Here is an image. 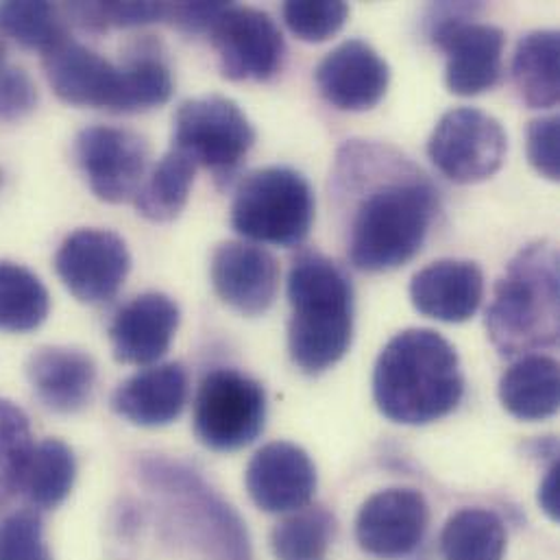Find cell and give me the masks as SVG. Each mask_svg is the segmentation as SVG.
Masks as SVG:
<instances>
[{"label":"cell","mask_w":560,"mask_h":560,"mask_svg":"<svg viewBox=\"0 0 560 560\" xmlns=\"http://www.w3.org/2000/svg\"><path fill=\"white\" fill-rule=\"evenodd\" d=\"M465 377L456 349L434 329H406L388 340L373 371L380 412L401 425H428L456 410Z\"/></svg>","instance_id":"6da1fadb"},{"label":"cell","mask_w":560,"mask_h":560,"mask_svg":"<svg viewBox=\"0 0 560 560\" xmlns=\"http://www.w3.org/2000/svg\"><path fill=\"white\" fill-rule=\"evenodd\" d=\"M288 349L292 362L310 375L331 369L351 347L353 285L327 256L303 252L288 273Z\"/></svg>","instance_id":"7a4b0ae2"},{"label":"cell","mask_w":560,"mask_h":560,"mask_svg":"<svg viewBox=\"0 0 560 560\" xmlns=\"http://www.w3.org/2000/svg\"><path fill=\"white\" fill-rule=\"evenodd\" d=\"M439 208V190L421 173L375 186L351 219L347 243L351 265L366 273L408 265L421 252Z\"/></svg>","instance_id":"3957f363"},{"label":"cell","mask_w":560,"mask_h":560,"mask_svg":"<svg viewBox=\"0 0 560 560\" xmlns=\"http://www.w3.org/2000/svg\"><path fill=\"white\" fill-rule=\"evenodd\" d=\"M559 252L552 243L524 247L495 283L487 310L491 342L502 355H520L559 340Z\"/></svg>","instance_id":"277c9868"},{"label":"cell","mask_w":560,"mask_h":560,"mask_svg":"<svg viewBox=\"0 0 560 560\" xmlns=\"http://www.w3.org/2000/svg\"><path fill=\"white\" fill-rule=\"evenodd\" d=\"M140 482L158 498L168 526L208 559L252 560L245 524L199 474L166 458H144Z\"/></svg>","instance_id":"5b68a950"},{"label":"cell","mask_w":560,"mask_h":560,"mask_svg":"<svg viewBox=\"0 0 560 560\" xmlns=\"http://www.w3.org/2000/svg\"><path fill=\"white\" fill-rule=\"evenodd\" d=\"M314 223V192L310 182L285 166L252 173L236 190L232 228L249 241L296 247Z\"/></svg>","instance_id":"8992f818"},{"label":"cell","mask_w":560,"mask_h":560,"mask_svg":"<svg viewBox=\"0 0 560 560\" xmlns=\"http://www.w3.org/2000/svg\"><path fill=\"white\" fill-rule=\"evenodd\" d=\"M256 144V129L236 101L221 94L188 98L173 120V149L228 186Z\"/></svg>","instance_id":"52a82bcc"},{"label":"cell","mask_w":560,"mask_h":560,"mask_svg":"<svg viewBox=\"0 0 560 560\" xmlns=\"http://www.w3.org/2000/svg\"><path fill=\"white\" fill-rule=\"evenodd\" d=\"M469 7H436L430 24L432 44L445 52V83L456 96H478L493 90L504 72L506 33L500 26L465 15Z\"/></svg>","instance_id":"ba28073f"},{"label":"cell","mask_w":560,"mask_h":560,"mask_svg":"<svg viewBox=\"0 0 560 560\" xmlns=\"http://www.w3.org/2000/svg\"><path fill=\"white\" fill-rule=\"evenodd\" d=\"M267 423V393L254 377L217 369L208 373L195 399L197 439L214 452L252 445Z\"/></svg>","instance_id":"9c48e42d"},{"label":"cell","mask_w":560,"mask_h":560,"mask_svg":"<svg viewBox=\"0 0 560 560\" xmlns=\"http://www.w3.org/2000/svg\"><path fill=\"white\" fill-rule=\"evenodd\" d=\"M509 151V136L498 118L478 107L443 114L428 140L436 171L454 184H478L493 177Z\"/></svg>","instance_id":"30bf717a"},{"label":"cell","mask_w":560,"mask_h":560,"mask_svg":"<svg viewBox=\"0 0 560 560\" xmlns=\"http://www.w3.org/2000/svg\"><path fill=\"white\" fill-rule=\"evenodd\" d=\"M147 140L125 127H85L74 140L77 164L94 192L105 203L133 201L147 179Z\"/></svg>","instance_id":"8fae6325"},{"label":"cell","mask_w":560,"mask_h":560,"mask_svg":"<svg viewBox=\"0 0 560 560\" xmlns=\"http://www.w3.org/2000/svg\"><path fill=\"white\" fill-rule=\"evenodd\" d=\"M208 35L223 74L232 81H269L283 66V35L262 9L228 2Z\"/></svg>","instance_id":"7c38bea8"},{"label":"cell","mask_w":560,"mask_h":560,"mask_svg":"<svg viewBox=\"0 0 560 560\" xmlns=\"http://www.w3.org/2000/svg\"><path fill=\"white\" fill-rule=\"evenodd\" d=\"M55 271L81 303H103L122 288L131 271V254L118 234L85 228L61 243Z\"/></svg>","instance_id":"4fadbf2b"},{"label":"cell","mask_w":560,"mask_h":560,"mask_svg":"<svg viewBox=\"0 0 560 560\" xmlns=\"http://www.w3.org/2000/svg\"><path fill=\"white\" fill-rule=\"evenodd\" d=\"M320 96L340 112L373 109L388 90L390 68L364 39H345L314 70Z\"/></svg>","instance_id":"5bb4252c"},{"label":"cell","mask_w":560,"mask_h":560,"mask_svg":"<svg viewBox=\"0 0 560 560\" xmlns=\"http://www.w3.org/2000/svg\"><path fill=\"white\" fill-rule=\"evenodd\" d=\"M430 511L415 489H386L371 495L355 522V537L364 552L377 559H401L423 539Z\"/></svg>","instance_id":"9a60e30c"},{"label":"cell","mask_w":560,"mask_h":560,"mask_svg":"<svg viewBox=\"0 0 560 560\" xmlns=\"http://www.w3.org/2000/svg\"><path fill=\"white\" fill-rule=\"evenodd\" d=\"M44 72L52 92L63 103L118 114L122 90L120 66L96 50L68 37L44 55Z\"/></svg>","instance_id":"2e32d148"},{"label":"cell","mask_w":560,"mask_h":560,"mask_svg":"<svg viewBox=\"0 0 560 560\" xmlns=\"http://www.w3.org/2000/svg\"><path fill=\"white\" fill-rule=\"evenodd\" d=\"M247 491L267 513H294L310 504L316 491V469L294 443L265 445L247 467Z\"/></svg>","instance_id":"e0dca14e"},{"label":"cell","mask_w":560,"mask_h":560,"mask_svg":"<svg viewBox=\"0 0 560 560\" xmlns=\"http://www.w3.org/2000/svg\"><path fill=\"white\" fill-rule=\"evenodd\" d=\"M217 294L234 310L265 314L280 288V265L271 252L252 243H223L210 265Z\"/></svg>","instance_id":"ac0fdd59"},{"label":"cell","mask_w":560,"mask_h":560,"mask_svg":"<svg viewBox=\"0 0 560 560\" xmlns=\"http://www.w3.org/2000/svg\"><path fill=\"white\" fill-rule=\"evenodd\" d=\"M179 327V305L162 292H144L118 310L109 325L114 358L149 366L166 355Z\"/></svg>","instance_id":"d6986e66"},{"label":"cell","mask_w":560,"mask_h":560,"mask_svg":"<svg viewBox=\"0 0 560 560\" xmlns=\"http://www.w3.org/2000/svg\"><path fill=\"white\" fill-rule=\"evenodd\" d=\"M485 296V276L469 260H439L415 273L410 301L423 316L443 323L469 320Z\"/></svg>","instance_id":"ffe728a7"},{"label":"cell","mask_w":560,"mask_h":560,"mask_svg":"<svg viewBox=\"0 0 560 560\" xmlns=\"http://www.w3.org/2000/svg\"><path fill=\"white\" fill-rule=\"evenodd\" d=\"M186 401V369L182 364H158L125 380L112 397V408L133 425L162 428L179 419Z\"/></svg>","instance_id":"44dd1931"},{"label":"cell","mask_w":560,"mask_h":560,"mask_svg":"<svg viewBox=\"0 0 560 560\" xmlns=\"http://www.w3.org/2000/svg\"><path fill=\"white\" fill-rule=\"evenodd\" d=\"M26 375L37 399L48 410L72 415L81 410L94 393L96 364L79 349L44 347L28 358Z\"/></svg>","instance_id":"7402d4cb"},{"label":"cell","mask_w":560,"mask_h":560,"mask_svg":"<svg viewBox=\"0 0 560 560\" xmlns=\"http://www.w3.org/2000/svg\"><path fill=\"white\" fill-rule=\"evenodd\" d=\"M502 406L522 421H544L559 412V362L530 353L517 360L500 380Z\"/></svg>","instance_id":"603a6c76"},{"label":"cell","mask_w":560,"mask_h":560,"mask_svg":"<svg viewBox=\"0 0 560 560\" xmlns=\"http://www.w3.org/2000/svg\"><path fill=\"white\" fill-rule=\"evenodd\" d=\"M513 81L528 107L552 109L559 105V31H533L520 39L513 57Z\"/></svg>","instance_id":"cb8c5ba5"},{"label":"cell","mask_w":560,"mask_h":560,"mask_svg":"<svg viewBox=\"0 0 560 560\" xmlns=\"http://www.w3.org/2000/svg\"><path fill=\"white\" fill-rule=\"evenodd\" d=\"M195 173V162L171 149L140 186L133 199L138 214L151 223L175 221L190 199Z\"/></svg>","instance_id":"d4e9b609"},{"label":"cell","mask_w":560,"mask_h":560,"mask_svg":"<svg viewBox=\"0 0 560 560\" xmlns=\"http://www.w3.org/2000/svg\"><path fill=\"white\" fill-rule=\"evenodd\" d=\"M445 560H502L506 552L504 522L487 509H463L441 535Z\"/></svg>","instance_id":"484cf974"},{"label":"cell","mask_w":560,"mask_h":560,"mask_svg":"<svg viewBox=\"0 0 560 560\" xmlns=\"http://www.w3.org/2000/svg\"><path fill=\"white\" fill-rule=\"evenodd\" d=\"M48 312L50 296L42 280L22 265L0 262V331L37 329Z\"/></svg>","instance_id":"4316f807"},{"label":"cell","mask_w":560,"mask_h":560,"mask_svg":"<svg viewBox=\"0 0 560 560\" xmlns=\"http://www.w3.org/2000/svg\"><path fill=\"white\" fill-rule=\"evenodd\" d=\"M122 90L118 114H136L162 107L175 92V79L166 59L155 50L140 46L120 66Z\"/></svg>","instance_id":"83f0119b"},{"label":"cell","mask_w":560,"mask_h":560,"mask_svg":"<svg viewBox=\"0 0 560 560\" xmlns=\"http://www.w3.org/2000/svg\"><path fill=\"white\" fill-rule=\"evenodd\" d=\"M74 478L77 460L72 450L57 439H46L33 450L22 491L33 506L55 509L70 495Z\"/></svg>","instance_id":"f1b7e54d"},{"label":"cell","mask_w":560,"mask_h":560,"mask_svg":"<svg viewBox=\"0 0 560 560\" xmlns=\"http://www.w3.org/2000/svg\"><path fill=\"white\" fill-rule=\"evenodd\" d=\"M66 20L63 9L50 2H0V35L44 55L68 39Z\"/></svg>","instance_id":"f546056e"},{"label":"cell","mask_w":560,"mask_h":560,"mask_svg":"<svg viewBox=\"0 0 560 560\" xmlns=\"http://www.w3.org/2000/svg\"><path fill=\"white\" fill-rule=\"evenodd\" d=\"M331 537L334 517L320 506H305L281 522L271 544L278 560H325Z\"/></svg>","instance_id":"4dcf8cb0"},{"label":"cell","mask_w":560,"mask_h":560,"mask_svg":"<svg viewBox=\"0 0 560 560\" xmlns=\"http://www.w3.org/2000/svg\"><path fill=\"white\" fill-rule=\"evenodd\" d=\"M33 450L26 415L11 401L0 399V509L22 491Z\"/></svg>","instance_id":"1f68e13d"},{"label":"cell","mask_w":560,"mask_h":560,"mask_svg":"<svg viewBox=\"0 0 560 560\" xmlns=\"http://www.w3.org/2000/svg\"><path fill=\"white\" fill-rule=\"evenodd\" d=\"M168 2H70L63 9L79 26L103 31L109 26H142L166 20Z\"/></svg>","instance_id":"d6a6232c"},{"label":"cell","mask_w":560,"mask_h":560,"mask_svg":"<svg viewBox=\"0 0 560 560\" xmlns=\"http://www.w3.org/2000/svg\"><path fill=\"white\" fill-rule=\"evenodd\" d=\"M285 26L303 42H325L336 35L347 18L349 4L340 0H290L281 7Z\"/></svg>","instance_id":"836d02e7"},{"label":"cell","mask_w":560,"mask_h":560,"mask_svg":"<svg viewBox=\"0 0 560 560\" xmlns=\"http://www.w3.org/2000/svg\"><path fill=\"white\" fill-rule=\"evenodd\" d=\"M0 560H52L42 520L33 511H20L0 522Z\"/></svg>","instance_id":"e575fe53"},{"label":"cell","mask_w":560,"mask_h":560,"mask_svg":"<svg viewBox=\"0 0 560 560\" xmlns=\"http://www.w3.org/2000/svg\"><path fill=\"white\" fill-rule=\"evenodd\" d=\"M528 160L533 168L550 182L560 179L559 116H544L528 127Z\"/></svg>","instance_id":"d590c367"},{"label":"cell","mask_w":560,"mask_h":560,"mask_svg":"<svg viewBox=\"0 0 560 560\" xmlns=\"http://www.w3.org/2000/svg\"><path fill=\"white\" fill-rule=\"evenodd\" d=\"M37 105V88L22 68L0 70V122H18Z\"/></svg>","instance_id":"8d00e7d4"},{"label":"cell","mask_w":560,"mask_h":560,"mask_svg":"<svg viewBox=\"0 0 560 560\" xmlns=\"http://www.w3.org/2000/svg\"><path fill=\"white\" fill-rule=\"evenodd\" d=\"M225 4L228 2H168L166 22L190 35L208 33Z\"/></svg>","instance_id":"74e56055"},{"label":"cell","mask_w":560,"mask_h":560,"mask_svg":"<svg viewBox=\"0 0 560 560\" xmlns=\"http://www.w3.org/2000/svg\"><path fill=\"white\" fill-rule=\"evenodd\" d=\"M560 469L559 463H555L546 476V480L541 482V489H539V504L541 509L552 517V520H559L560 509Z\"/></svg>","instance_id":"f35d334b"},{"label":"cell","mask_w":560,"mask_h":560,"mask_svg":"<svg viewBox=\"0 0 560 560\" xmlns=\"http://www.w3.org/2000/svg\"><path fill=\"white\" fill-rule=\"evenodd\" d=\"M4 57H7V48H4V42L0 39V70L4 68Z\"/></svg>","instance_id":"ab89813d"}]
</instances>
